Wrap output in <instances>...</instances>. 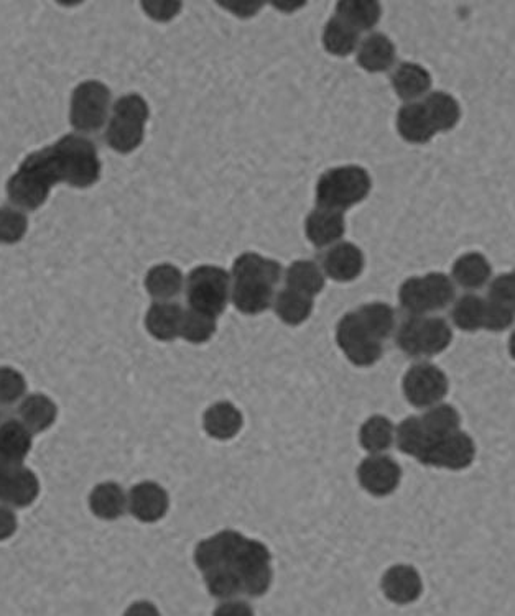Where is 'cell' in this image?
I'll return each instance as SVG.
<instances>
[{
	"instance_id": "35",
	"label": "cell",
	"mask_w": 515,
	"mask_h": 616,
	"mask_svg": "<svg viewBox=\"0 0 515 616\" xmlns=\"http://www.w3.org/2000/svg\"><path fill=\"white\" fill-rule=\"evenodd\" d=\"M359 439H361V446L371 454L387 451L394 442V424L384 416L376 414L362 424Z\"/></svg>"
},
{
	"instance_id": "36",
	"label": "cell",
	"mask_w": 515,
	"mask_h": 616,
	"mask_svg": "<svg viewBox=\"0 0 515 616\" xmlns=\"http://www.w3.org/2000/svg\"><path fill=\"white\" fill-rule=\"evenodd\" d=\"M356 313L379 341L384 342L392 336L395 329V311L389 304H364Z\"/></svg>"
},
{
	"instance_id": "14",
	"label": "cell",
	"mask_w": 515,
	"mask_h": 616,
	"mask_svg": "<svg viewBox=\"0 0 515 616\" xmlns=\"http://www.w3.org/2000/svg\"><path fill=\"white\" fill-rule=\"evenodd\" d=\"M359 483L374 497H387L394 493L402 479V469L390 456L372 454L362 460L358 469Z\"/></svg>"
},
{
	"instance_id": "13",
	"label": "cell",
	"mask_w": 515,
	"mask_h": 616,
	"mask_svg": "<svg viewBox=\"0 0 515 616\" xmlns=\"http://www.w3.org/2000/svg\"><path fill=\"white\" fill-rule=\"evenodd\" d=\"M40 482L24 464H10L0 459V503L27 508L37 500Z\"/></svg>"
},
{
	"instance_id": "43",
	"label": "cell",
	"mask_w": 515,
	"mask_h": 616,
	"mask_svg": "<svg viewBox=\"0 0 515 616\" xmlns=\"http://www.w3.org/2000/svg\"><path fill=\"white\" fill-rule=\"evenodd\" d=\"M181 5V2H142L145 14L157 22H170L180 14Z\"/></svg>"
},
{
	"instance_id": "28",
	"label": "cell",
	"mask_w": 515,
	"mask_h": 616,
	"mask_svg": "<svg viewBox=\"0 0 515 616\" xmlns=\"http://www.w3.org/2000/svg\"><path fill=\"white\" fill-rule=\"evenodd\" d=\"M453 278L464 290H479L491 280L492 268L483 253H466L453 265Z\"/></svg>"
},
{
	"instance_id": "12",
	"label": "cell",
	"mask_w": 515,
	"mask_h": 616,
	"mask_svg": "<svg viewBox=\"0 0 515 616\" xmlns=\"http://www.w3.org/2000/svg\"><path fill=\"white\" fill-rule=\"evenodd\" d=\"M404 395L415 408L437 405L448 395V378L437 365L422 362L405 373Z\"/></svg>"
},
{
	"instance_id": "40",
	"label": "cell",
	"mask_w": 515,
	"mask_h": 616,
	"mask_svg": "<svg viewBox=\"0 0 515 616\" xmlns=\"http://www.w3.org/2000/svg\"><path fill=\"white\" fill-rule=\"evenodd\" d=\"M27 382L15 368L0 367V406H12L24 398Z\"/></svg>"
},
{
	"instance_id": "27",
	"label": "cell",
	"mask_w": 515,
	"mask_h": 616,
	"mask_svg": "<svg viewBox=\"0 0 515 616\" xmlns=\"http://www.w3.org/2000/svg\"><path fill=\"white\" fill-rule=\"evenodd\" d=\"M392 88L404 101H415L432 88V78L427 69L415 63H402L392 73Z\"/></svg>"
},
{
	"instance_id": "3",
	"label": "cell",
	"mask_w": 515,
	"mask_h": 616,
	"mask_svg": "<svg viewBox=\"0 0 515 616\" xmlns=\"http://www.w3.org/2000/svg\"><path fill=\"white\" fill-rule=\"evenodd\" d=\"M232 303L242 314L264 313L274 301V288L282 278V265L259 253H242L232 265Z\"/></svg>"
},
{
	"instance_id": "37",
	"label": "cell",
	"mask_w": 515,
	"mask_h": 616,
	"mask_svg": "<svg viewBox=\"0 0 515 616\" xmlns=\"http://www.w3.org/2000/svg\"><path fill=\"white\" fill-rule=\"evenodd\" d=\"M451 318L461 331L476 332L483 329L484 299L476 295H464L456 301Z\"/></svg>"
},
{
	"instance_id": "44",
	"label": "cell",
	"mask_w": 515,
	"mask_h": 616,
	"mask_svg": "<svg viewBox=\"0 0 515 616\" xmlns=\"http://www.w3.org/2000/svg\"><path fill=\"white\" fill-rule=\"evenodd\" d=\"M17 531V516L7 505H0V541L12 538Z\"/></svg>"
},
{
	"instance_id": "32",
	"label": "cell",
	"mask_w": 515,
	"mask_h": 616,
	"mask_svg": "<svg viewBox=\"0 0 515 616\" xmlns=\"http://www.w3.org/2000/svg\"><path fill=\"white\" fill-rule=\"evenodd\" d=\"M145 288L149 295L158 301H168L180 295L183 288V275L180 268L170 263H162L157 267L150 268L145 276Z\"/></svg>"
},
{
	"instance_id": "15",
	"label": "cell",
	"mask_w": 515,
	"mask_h": 616,
	"mask_svg": "<svg viewBox=\"0 0 515 616\" xmlns=\"http://www.w3.org/2000/svg\"><path fill=\"white\" fill-rule=\"evenodd\" d=\"M130 513L142 523H157L167 515L170 498L165 488L155 482H142L129 493Z\"/></svg>"
},
{
	"instance_id": "4",
	"label": "cell",
	"mask_w": 515,
	"mask_h": 616,
	"mask_svg": "<svg viewBox=\"0 0 515 616\" xmlns=\"http://www.w3.org/2000/svg\"><path fill=\"white\" fill-rule=\"evenodd\" d=\"M371 188V176L361 166L331 168L316 183V204L323 209L343 212L362 203Z\"/></svg>"
},
{
	"instance_id": "45",
	"label": "cell",
	"mask_w": 515,
	"mask_h": 616,
	"mask_svg": "<svg viewBox=\"0 0 515 616\" xmlns=\"http://www.w3.org/2000/svg\"><path fill=\"white\" fill-rule=\"evenodd\" d=\"M219 4L224 5L226 9L231 10L237 17H242V19H247V17H252V15L257 14L260 9H262V2H249V4H241V2H219Z\"/></svg>"
},
{
	"instance_id": "17",
	"label": "cell",
	"mask_w": 515,
	"mask_h": 616,
	"mask_svg": "<svg viewBox=\"0 0 515 616\" xmlns=\"http://www.w3.org/2000/svg\"><path fill=\"white\" fill-rule=\"evenodd\" d=\"M417 424L418 447L415 457L418 456V452L422 451L427 442L458 431L461 428V418L460 413L453 406L440 405L422 414L420 418L417 416Z\"/></svg>"
},
{
	"instance_id": "20",
	"label": "cell",
	"mask_w": 515,
	"mask_h": 616,
	"mask_svg": "<svg viewBox=\"0 0 515 616\" xmlns=\"http://www.w3.org/2000/svg\"><path fill=\"white\" fill-rule=\"evenodd\" d=\"M183 309L178 303L157 301L150 306L145 316V327L157 341L170 342L180 336L181 318Z\"/></svg>"
},
{
	"instance_id": "18",
	"label": "cell",
	"mask_w": 515,
	"mask_h": 616,
	"mask_svg": "<svg viewBox=\"0 0 515 616\" xmlns=\"http://www.w3.org/2000/svg\"><path fill=\"white\" fill-rule=\"evenodd\" d=\"M307 237L316 249H325L328 245L336 244L343 239L346 232V222H344L343 212L331 211L316 207L307 217Z\"/></svg>"
},
{
	"instance_id": "26",
	"label": "cell",
	"mask_w": 515,
	"mask_h": 616,
	"mask_svg": "<svg viewBox=\"0 0 515 616\" xmlns=\"http://www.w3.org/2000/svg\"><path fill=\"white\" fill-rule=\"evenodd\" d=\"M395 63V45L382 33H372L362 42L358 65L369 73H382Z\"/></svg>"
},
{
	"instance_id": "7",
	"label": "cell",
	"mask_w": 515,
	"mask_h": 616,
	"mask_svg": "<svg viewBox=\"0 0 515 616\" xmlns=\"http://www.w3.org/2000/svg\"><path fill=\"white\" fill-rule=\"evenodd\" d=\"M453 341V332L448 322L441 318L410 316L397 331V345L410 359L435 357Z\"/></svg>"
},
{
	"instance_id": "8",
	"label": "cell",
	"mask_w": 515,
	"mask_h": 616,
	"mask_svg": "<svg viewBox=\"0 0 515 616\" xmlns=\"http://www.w3.org/2000/svg\"><path fill=\"white\" fill-rule=\"evenodd\" d=\"M456 290L448 276L428 273L423 278H409L400 288L399 301L410 316H425L448 308L455 301Z\"/></svg>"
},
{
	"instance_id": "22",
	"label": "cell",
	"mask_w": 515,
	"mask_h": 616,
	"mask_svg": "<svg viewBox=\"0 0 515 616\" xmlns=\"http://www.w3.org/2000/svg\"><path fill=\"white\" fill-rule=\"evenodd\" d=\"M32 451V433L17 419L0 424V459L10 464H24Z\"/></svg>"
},
{
	"instance_id": "23",
	"label": "cell",
	"mask_w": 515,
	"mask_h": 616,
	"mask_svg": "<svg viewBox=\"0 0 515 616\" xmlns=\"http://www.w3.org/2000/svg\"><path fill=\"white\" fill-rule=\"evenodd\" d=\"M241 411L228 401H219L205 413V431L218 441H229L242 429Z\"/></svg>"
},
{
	"instance_id": "9",
	"label": "cell",
	"mask_w": 515,
	"mask_h": 616,
	"mask_svg": "<svg viewBox=\"0 0 515 616\" xmlns=\"http://www.w3.org/2000/svg\"><path fill=\"white\" fill-rule=\"evenodd\" d=\"M111 91L101 81H84L71 96L70 122L81 134L103 129L111 111Z\"/></svg>"
},
{
	"instance_id": "39",
	"label": "cell",
	"mask_w": 515,
	"mask_h": 616,
	"mask_svg": "<svg viewBox=\"0 0 515 616\" xmlns=\"http://www.w3.org/2000/svg\"><path fill=\"white\" fill-rule=\"evenodd\" d=\"M28 219L19 207H0V244H19L27 234Z\"/></svg>"
},
{
	"instance_id": "33",
	"label": "cell",
	"mask_w": 515,
	"mask_h": 616,
	"mask_svg": "<svg viewBox=\"0 0 515 616\" xmlns=\"http://www.w3.org/2000/svg\"><path fill=\"white\" fill-rule=\"evenodd\" d=\"M313 311V298L300 295L297 291H280L275 298V313L288 326H300L307 321Z\"/></svg>"
},
{
	"instance_id": "29",
	"label": "cell",
	"mask_w": 515,
	"mask_h": 616,
	"mask_svg": "<svg viewBox=\"0 0 515 616\" xmlns=\"http://www.w3.org/2000/svg\"><path fill=\"white\" fill-rule=\"evenodd\" d=\"M336 12V17L356 32L376 27L382 15L381 4L374 0H341L336 4Z\"/></svg>"
},
{
	"instance_id": "10",
	"label": "cell",
	"mask_w": 515,
	"mask_h": 616,
	"mask_svg": "<svg viewBox=\"0 0 515 616\" xmlns=\"http://www.w3.org/2000/svg\"><path fill=\"white\" fill-rule=\"evenodd\" d=\"M336 341L354 365L371 367L381 360L384 345L379 341L366 324L361 321L358 313H349L339 321L336 329Z\"/></svg>"
},
{
	"instance_id": "42",
	"label": "cell",
	"mask_w": 515,
	"mask_h": 616,
	"mask_svg": "<svg viewBox=\"0 0 515 616\" xmlns=\"http://www.w3.org/2000/svg\"><path fill=\"white\" fill-rule=\"evenodd\" d=\"M489 299H496L502 303L514 304L515 299V275L514 273H506V275L497 276L496 280L492 281L491 288L488 293Z\"/></svg>"
},
{
	"instance_id": "30",
	"label": "cell",
	"mask_w": 515,
	"mask_h": 616,
	"mask_svg": "<svg viewBox=\"0 0 515 616\" xmlns=\"http://www.w3.org/2000/svg\"><path fill=\"white\" fill-rule=\"evenodd\" d=\"M422 104L437 134L438 132H448L460 122V104L456 102L455 97L446 94V92H432L430 96L425 97Z\"/></svg>"
},
{
	"instance_id": "6",
	"label": "cell",
	"mask_w": 515,
	"mask_h": 616,
	"mask_svg": "<svg viewBox=\"0 0 515 616\" xmlns=\"http://www.w3.org/2000/svg\"><path fill=\"white\" fill-rule=\"evenodd\" d=\"M231 276L221 267L201 265L186 280V303L193 311L218 319L228 306Z\"/></svg>"
},
{
	"instance_id": "38",
	"label": "cell",
	"mask_w": 515,
	"mask_h": 616,
	"mask_svg": "<svg viewBox=\"0 0 515 616\" xmlns=\"http://www.w3.org/2000/svg\"><path fill=\"white\" fill-rule=\"evenodd\" d=\"M216 332V319L198 311H186L181 318L180 336L191 344H205Z\"/></svg>"
},
{
	"instance_id": "19",
	"label": "cell",
	"mask_w": 515,
	"mask_h": 616,
	"mask_svg": "<svg viewBox=\"0 0 515 616\" xmlns=\"http://www.w3.org/2000/svg\"><path fill=\"white\" fill-rule=\"evenodd\" d=\"M323 268L331 280L348 283L354 281L364 268V255L361 249L351 242L338 244L326 253L323 258Z\"/></svg>"
},
{
	"instance_id": "1",
	"label": "cell",
	"mask_w": 515,
	"mask_h": 616,
	"mask_svg": "<svg viewBox=\"0 0 515 616\" xmlns=\"http://www.w3.org/2000/svg\"><path fill=\"white\" fill-rule=\"evenodd\" d=\"M101 176L98 148L89 138L65 135L50 147L28 155L9 183L7 194L19 209L37 211L58 183L91 188Z\"/></svg>"
},
{
	"instance_id": "25",
	"label": "cell",
	"mask_w": 515,
	"mask_h": 616,
	"mask_svg": "<svg viewBox=\"0 0 515 616\" xmlns=\"http://www.w3.org/2000/svg\"><path fill=\"white\" fill-rule=\"evenodd\" d=\"M20 423L32 434L43 433L52 428L58 416V408L48 396L30 395L19 408Z\"/></svg>"
},
{
	"instance_id": "24",
	"label": "cell",
	"mask_w": 515,
	"mask_h": 616,
	"mask_svg": "<svg viewBox=\"0 0 515 616\" xmlns=\"http://www.w3.org/2000/svg\"><path fill=\"white\" fill-rule=\"evenodd\" d=\"M89 508L93 511V515L101 520H119L127 510L126 492L119 483H101L94 488L89 497Z\"/></svg>"
},
{
	"instance_id": "2",
	"label": "cell",
	"mask_w": 515,
	"mask_h": 616,
	"mask_svg": "<svg viewBox=\"0 0 515 616\" xmlns=\"http://www.w3.org/2000/svg\"><path fill=\"white\" fill-rule=\"evenodd\" d=\"M196 567L209 594L219 600L237 595L262 597L272 584V556L264 543L237 531H221L196 546Z\"/></svg>"
},
{
	"instance_id": "47",
	"label": "cell",
	"mask_w": 515,
	"mask_h": 616,
	"mask_svg": "<svg viewBox=\"0 0 515 616\" xmlns=\"http://www.w3.org/2000/svg\"><path fill=\"white\" fill-rule=\"evenodd\" d=\"M275 5H279V9L280 10H284L285 7H282V5L284 4H280V2H275ZM300 5H305V2H300V4H288V7H292V10L298 9V7H300ZM287 10V9H285ZM290 10V9H288Z\"/></svg>"
},
{
	"instance_id": "11",
	"label": "cell",
	"mask_w": 515,
	"mask_h": 616,
	"mask_svg": "<svg viewBox=\"0 0 515 616\" xmlns=\"http://www.w3.org/2000/svg\"><path fill=\"white\" fill-rule=\"evenodd\" d=\"M474 457H476V446L473 439L458 429L448 436L427 442L415 459L428 467L463 470L473 464Z\"/></svg>"
},
{
	"instance_id": "34",
	"label": "cell",
	"mask_w": 515,
	"mask_h": 616,
	"mask_svg": "<svg viewBox=\"0 0 515 616\" xmlns=\"http://www.w3.org/2000/svg\"><path fill=\"white\" fill-rule=\"evenodd\" d=\"M359 43V32L349 27L348 23L338 17H333L326 23L323 33V45L326 51L335 56H348L356 50Z\"/></svg>"
},
{
	"instance_id": "46",
	"label": "cell",
	"mask_w": 515,
	"mask_h": 616,
	"mask_svg": "<svg viewBox=\"0 0 515 616\" xmlns=\"http://www.w3.org/2000/svg\"><path fill=\"white\" fill-rule=\"evenodd\" d=\"M251 613H252L251 607H249L247 603L229 602V603H226V605H223V607L219 608L218 612H216V615L242 616V615H251Z\"/></svg>"
},
{
	"instance_id": "16",
	"label": "cell",
	"mask_w": 515,
	"mask_h": 616,
	"mask_svg": "<svg viewBox=\"0 0 515 616\" xmlns=\"http://www.w3.org/2000/svg\"><path fill=\"white\" fill-rule=\"evenodd\" d=\"M382 592L390 602L407 605L420 598L423 592L422 577L412 566H394L382 577Z\"/></svg>"
},
{
	"instance_id": "5",
	"label": "cell",
	"mask_w": 515,
	"mask_h": 616,
	"mask_svg": "<svg viewBox=\"0 0 515 616\" xmlns=\"http://www.w3.org/2000/svg\"><path fill=\"white\" fill-rule=\"evenodd\" d=\"M149 106L139 94H127L117 99L107 124L106 143L117 153H130L144 142Z\"/></svg>"
},
{
	"instance_id": "41",
	"label": "cell",
	"mask_w": 515,
	"mask_h": 616,
	"mask_svg": "<svg viewBox=\"0 0 515 616\" xmlns=\"http://www.w3.org/2000/svg\"><path fill=\"white\" fill-rule=\"evenodd\" d=\"M514 322V304L502 303L496 299H484L483 329L502 332L509 329Z\"/></svg>"
},
{
	"instance_id": "21",
	"label": "cell",
	"mask_w": 515,
	"mask_h": 616,
	"mask_svg": "<svg viewBox=\"0 0 515 616\" xmlns=\"http://www.w3.org/2000/svg\"><path fill=\"white\" fill-rule=\"evenodd\" d=\"M397 130L404 140L418 145L430 142L433 135L437 134L422 102H410L400 109L397 114Z\"/></svg>"
},
{
	"instance_id": "31",
	"label": "cell",
	"mask_w": 515,
	"mask_h": 616,
	"mask_svg": "<svg viewBox=\"0 0 515 616\" xmlns=\"http://www.w3.org/2000/svg\"><path fill=\"white\" fill-rule=\"evenodd\" d=\"M288 290L297 291L300 295L313 296L320 295L325 290V276L321 273L320 267L310 260H298L288 267L285 275Z\"/></svg>"
}]
</instances>
